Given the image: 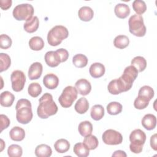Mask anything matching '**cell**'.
<instances>
[{
  "label": "cell",
  "instance_id": "1",
  "mask_svg": "<svg viewBox=\"0 0 157 157\" xmlns=\"http://www.w3.org/2000/svg\"><path fill=\"white\" fill-rule=\"evenodd\" d=\"M37 113L39 118L46 119L50 116L55 115L58 112V106L53 100V96L48 93H44L39 99Z\"/></svg>",
  "mask_w": 157,
  "mask_h": 157
},
{
  "label": "cell",
  "instance_id": "2",
  "mask_svg": "<svg viewBox=\"0 0 157 157\" xmlns=\"http://www.w3.org/2000/svg\"><path fill=\"white\" fill-rule=\"evenodd\" d=\"M31 102L26 99H19L15 105L17 120L23 124L29 123L33 118Z\"/></svg>",
  "mask_w": 157,
  "mask_h": 157
},
{
  "label": "cell",
  "instance_id": "3",
  "mask_svg": "<svg viewBox=\"0 0 157 157\" xmlns=\"http://www.w3.org/2000/svg\"><path fill=\"white\" fill-rule=\"evenodd\" d=\"M69 36L67 29L62 25H56L53 27L48 33L47 42L51 46H57Z\"/></svg>",
  "mask_w": 157,
  "mask_h": 157
},
{
  "label": "cell",
  "instance_id": "4",
  "mask_svg": "<svg viewBox=\"0 0 157 157\" xmlns=\"http://www.w3.org/2000/svg\"><path fill=\"white\" fill-rule=\"evenodd\" d=\"M146 140L145 133L140 129H136L132 131L129 135L130 150L136 154L142 152L143 146Z\"/></svg>",
  "mask_w": 157,
  "mask_h": 157
},
{
  "label": "cell",
  "instance_id": "5",
  "mask_svg": "<svg viewBox=\"0 0 157 157\" xmlns=\"http://www.w3.org/2000/svg\"><path fill=\"white\" fill-rule=\"evenodd\" d=\"M129 31L137 37H143L146 33V27L141 15L134 14L131 16L128 21Z\"/></svg>",
  "mask_w": 157,
  "mask_h": 157
},
{
  "label": "cell",
  "instance_id": "6",
  "mask_svg": "<svg viewBox=\"0 0 157 157\" xmlns=\"http://www.w3.org/2000/svg\"><path fill=\"white\" fill-rule=\"evenodd\" d=\"M34 12V7L31 4L25 3L15 6L13 9L12 15L17 20L27 21L33 17Z\"/></svg>",
  "mask_w": 157,
  "mask_h": 157
},
{
  "label": "cell",
  "instance_id": "7",
  "mask_svg": "<svg viewBox=\"0 0 157 157\" xmlns=\"http://www.w3.org/2000/svg\"><path fill=\"white\" fill-rule=\"evenodd\" d=\"M78 92L72 86H67L64 88L58 98L60 105L64 108L70 107L77 98Z\"/></svg>",
  "mask_w": 157,
  "mask_h": 157
},
{
  "label": "cell",
  "instance_id": "8",
  "mask_svg": "<svg viewBox=\"0 0 157 157\" xmlns=\"http://www.w3.org/2000/svg\"><path fill=\"white\" fill-rule=\"evenodd\" d=\"M137 70L132 66H127L121 77H119L125 89V91H129L132 86L133 82L138 75Z\"/></svg>",
  "mask_w": 157,
  "mask_h": 157
},
{
  "label": "cell",
  "instance_id": "9",
  "mask_svg": "<svg viewBox=\"0 0 157 157\" xmlns=\"http://www.w3.org/2000/svg\"><path fill=\"white\" fill-rule=\"evenodd\" d=\"M12 88L15 92L21 91L26 82V76L23 72L20 70L13 71L10 75Z\"/></svg>",
  "mask_w": 157,
  "mask_h": 157
},
{
  "label": "cell",
  "instance_id": "10",
  "mask_svg": "<svg viewBox=\"0 0 157 157\" xmlns=\"http://www.w3.org/2000/svg\"><path fill=\"white\" fill-rule=\"evenodd\" d=\"M104 144L110 145H118L123 142V136L120 132L114 129H107L105 131L102 136Z\"/></svg>",
  "mask_w": 157,
  "mask_h": 157
},
{
  "label": "cell",
  "instance_id": "11",
  "mask_svg": "<svg viewBox=\"0 0 157 157\" xmlns=\"http://www.w3.org/2000/svg\"><path fill=\"white\" fill-rule=\"evenodd\" d=\"M75 88L77 92L82 96L88 95L91 90L90 82L85 78L78 80L75 83Z\"/></svg>",
  "mask_w": 157,
  "mask_h": 157
},
{
  "label": "cell",
  "instance_id": "12",
  "mask_svg": "<svg viewBox=\"0 0 157 157\" xmlns=\"http://www.w3.org/2000/svg\"><path fill=\"white\" fill-rule=\"evenodd\" d=\"M107 90L110 94L114 95L125 92L124 87L119 78L111 80L108 84Z\"/></svg>",
  "mask_w": 157,
  "mask_h": 157
},
{
  "label": "cell",
  "instance_id": "13",
  "mask_svg": "<svg viewBox=\"0 0 157 157\" xmlns=\"http://www.w3.org/2000/svg\"><path fill=\"white\" fill-rule=\"evenodd\" d=\"M43 70L42 65L39 62L33 63L29 67L28 70V77L30 80H37L42 75Z\"/></svg>",
  "mask_w": 157,
  "mask_h": 157
},
{
  "label": "cell",
  "instance_id": "14",
  "mask_svg": "<svg viewBox=\"0 0 157 157\" xmlns=\"http://www.w3.org/2000/svg\"><path fill=\"white\" fill-rule=\"evenodd\" d=\"M44 59L46 64L51 67H56L61 63V59L56 51L47 52L45 54Z\"/></svg>",
  "mask_w": 157,
  "mask_h": 157
},
{
  "label": "cell",
  "instance_id": "15",
  "mask_svg": "<svg viewBox=\"0 0 157 157\" xmlns=\"http://www.w3.org/2000/svg\"><path fill=\"white\" fill-rule=\"evenodd\" d=\"M43 84L48 89H55L59 84V78L54 74H48L43 78Z\"/></svg>",
  "mask_w": 157,
  "mask_h": 157
},
{
  "label": "cell",
  "instance_id": "16",
  "mask_svg": "<svg viewBox=\"0 0 157 157\" xmlns=\"http://www.w3.org/2000/svg\"><path fill=\"white\" fill-rule=\"evenodd\" d=\"M105 71V66L101 63H94L92 64L89 69V72L91 76L95 78H99L104 75Z\"/></svg>",
  "mask_w": 157,
  "mask_h": 157
},
{
  "label": "cell",
  "instance_id": "17",
  "mask_svg": "<svg viewBox=\"0 0 157 157\" xmlns=\"http://www.w3.org/2000/svg\"><path fill=\"white\" fill-rule=\"evenodd\" d=\"M142 125L147 130L150 131L153 129L156 125V117L151 113H148L144 115L142 118Z\"/></svg>",
  "mask_w": 157,
  "mask_h": 157
},
{
  "label": "cell",
  "instance_id": "18",
  "mask_svg": "<svg viewBox=\"0 0 157 157\" xmlns=\"http://www.w3.org/2000/svg\"><path fill=\"white\" fill-rule=\"evenodd\" d=\"M114 12L116 16L120 18H125L130 13V9L128 5L123 3L117 4L114 8Z\"/></svg>",
  "mask_w": 157,
  "mask_h": 157
},
{
  "label": "cell",
  "instance_id": "19",
  "mask_svg": "<svg viewBox=\"0 0 157 157\" xmlns=\"http://www.w3.org/2000/svg\"><path fill=\"white\" fill-rule=\"evenodd\" d=\"M39 26V20L37 16L33 17L31 19L26 21L23 25L25 31L29 33H33L36 31Z\"/></svg>",
  "mask_w": 157,
  "mask_h": 157
},
{
  "label": "cell",
  "instance_id": "20",
  "mask_svg": "<svg viewBox=\"0 0 157 157\" xmlns=\"http://www.w3.org/2000/svg\"><path fill=\"white\" fill-rule=\"evenodd\" d=\"M78 15L82 21H89L93 18L94 12L90 7L83 6L78 10Z\"/></svg>",
  "mask_w": 157,
  "mask_h": 157
},
{
  "label": "cell",
  "instance_id": "21",
  "mask_svg": "<svg viewBox=\"0 0 157 157\" xmlns=\"http://www.w3.org/2000/svg\"><path fill=\"white\" fill-rule=\"evenodd\" d=\"M14 100L15 96L10 91H3L0 95V104L3 107H9L12 106Z\"/></svg>",
  "mask_w": 157,
  "mask_h": 157
},
{
  "label": "cell",
  "instance_id": "22",
  "mask_svg": "<svg viewBox=\"0 0 157 157\" xmlns=\"http://www.w3.org/2000/svg\"><path fill=\"white\" fill-rule=\"evenodd\" d=\"M9 136L14 141H21L25 137V131L19 126H15L10 131Z\"/></svg>",
  "mask_w": 157,
  "mask_h": 157
},
{
  "label": "cell",
  "instance_id": "23",
  "mask_svg": "<svg viewBox=\"0 0 157 157\" xmlns=\"http://www.w3.org/2000/svg\"><path fill=\"white\" fill-rule=\"evenodd\" d=\"M52 154L51 147L46 144H40L35 149V155L37 157H49Z\"/></svg>",
  "mask_w": 157,
  "mask_h": 157
},
{
  "label": "cell",
  "instance_id": "24",
  "mask_svg": "<svg viewBox=\"0 0 157 157\" xmlns=\"http://www.w3.org/2000/svg\"><path fill=\"white\" fill-rule=\"evenodd\" d=\"M89 106L90 105L88 100L85 98L82 97L78 99V100L76 102L74 105V109L79 114H83L87 112L89 109Z\"/></svg>",
  "mask_w": 157,
  "mask_h": 157
},
{
  "label": "cell",
  "instance_id": "25",
  "mask_svg": "<svg viewBox=\"0 0 157 157\" xmlns=\"http://www.w3.org/2000/svg\"><path fill=\"white\" fill-rule=\"evenodd\" d=\"M131 64L134 66L139 72H141L144 71L147 67V61L144 57L137 56L131 60Z\"/></svg>",
  "mask_w": 157,
  "mask_h": 157
},
{
  "label": "cell",
  "instance_id": "26",
  "mask_svg": "<svg viewBox=\"0 0 157 157\" xmlns=\"http://www.w3.org/2000/svg\"><path fill=\"white\" fill-rule=\"evenodd\" d=\"M78 131L82 136L85 137L91 134L93 131V125L89 121H82L78 124Z\"/></svg>",
  "mask_w": 157,
  "mask_h": 157
},
{
  "label": "cell",
  "instance_id": "27",
  "mask_svg": "<svg viewBox=\"0 0 157 157\" xmlns=\"http://www.w3.org/2000/svg\"><path fill=\"white\" fill-rule=\"evenodd\" d=\"M54 148L58 153H64L67 152L70 148V144L66 139H60L55 142Z\"/></svg>",
  "mask_w": 157,
  "mask_h": 157
},
{
  "label": "cell",
  "instance_id": "28",
  "mask_svg": "<svg viewBox=\"0 0 157 157\" xmlns=\"http://www.w3.org/2000/svg\"><path fill=\"white\" fill-rule=\"evenodd\" d=\"M44 41L39 36H34L31 37L29 40V46L30 48L34 51L42 50L44 47Z\"/></svg>",
  "mask_w": 157,
  "mask_h": 157
},
{
  "label": "cell",
  "instance_id": "29",
  "mask_svg": "<svg viewBox=\"0 0 157 157\" xmlns=\"http://www.w3.org/2000/svg\"><path fill=\"white\" fill-rule=\"evenodd\" d=\"M90 115L94 120H100L104 115V109L101 105L96 104L91 107Z\"/></svg>",
  "mask_w": 157,
  "mask_h": 157
},
{
  "label": "cell",
  "instance_id": "30",
  "mask_svg": "<svg viewBox=\"0 0 157 157\" xmlns=\"http://www.w3.org/2000/svg\"><path fill=\"white\" fill-rule=\"evenodd\" d=\"M74 153L78 157H86L90 154V150L83 143H77L73 148Z\"/></svg>",
  "mask_w": 157,
  "mask_h": 157
},
{
  "label": "cell",
  "instance_id": "31",
  "mask_svg": "<svg viewBox=\"0 0 157 157\" xmlns=\"http://www.w3.org/2000/svg\"><path fill=\"white\" fill-rule=\"evenodd\" d=\"M129 39L125 35H118L116 36L113 40V45L116 48L123 49L128 46Z\"/></svg>",
  "mask_w": 157,
  "mask_h": 157
},
{
  "label": "cell",
  "instance_id": "32",
  "mask_svg": "<svg viewBox=\"0 0 157 157\" xmlns=\"http://www.w3.org/2000/svg\"><path fill=\"white\" fill-rule=\"evenodd\" d=\"M88 59L87 57L83 54H77L72 58V63L74 65L78 68L85 67L88 64Z\"/></svg>",
  "mask_w": 157,
  "mask_h": 157
},
{
  "label": "cell",
  "instance_id": "33",
  "mask_svg": "<svg viewBox=\"0 0 157 157\" xmlns=\"http://www.w3.org/2000/svg\"><path fill=\"white\" fill-rule=\"evenodd\" d=\"M138 96L145 98L150 101L154 96V90L150 86L144 85L140 88Z\"/></svg>",
  "mask_w": 157,
  "mask_h": 157
},
{
  "label": "cell",
  "instance_id": "34",
  "mask_svg": "<svg viewBox=\"0 0 157 157\" xmlns=\"http://www.w3.org/2000/svg\"><path fill=\"white\" fill-rule=\"evenodd\" d=\"M83 143L88 147L90 150L96 149L99 144L97 137L91 134L85 136V139H83Z\"/></svg>",
  "mask_w": 157,
  "mask_h": 157
},
{
  "label": "cell",
  "instance_id": "35",
  "mask_svg": "<svg viewBox=\"0 0 157 157\" xmlns=\"http://www.w3.org/2000/svg\"><path fill=\"white\" fill-rule=\"evenodd\" d=\"M107 110L109 114L116 115L122 111V105L118 102H110L107 105Z\"/></svg>",
  "mask_w": 157,
  "mask_h": 157
},
{
  "label": "cell",
  "instance_id": "36",
  "mask_svg": "<svg viewBox=\"0 0 157 157\" xmlns=\"http://www.w3.org/2000/svg\"><path fill=\"white\" fill-rule=\"evenodd\" d=\"M0 72H2L9 69L11 64V59L7 53H0Z\"/></svg>",
  "mask_w": 157,
  "mask_h": 157
},
{
  "label": "cell",
  "instance_id": "37",
  "mask_svg": "<svg viewBox=\"0 0 157 157\" xmlns=\"http://www.w3.org/2000/svg\"><path fill=\"white\" fill-rule=\"evenodd\" d=\"M42 89L39 83L34 82L29 84L28 88V94L33 98L37 97L41 93Z\"/></svg>",
  "mask_w": 157,
  "mask_h": 157
},
{
  "label": "cell",
  "instance_id": "38",
  "mask_svg": "<svg viewBox=\"0 0 157 157\" xmlns=\"http://www.w3.org/2000/svg\"><path fill=\"white\" fill-rule=\"evenodd\" d=\"M132 9L136 14L141 15L144 13L147 10V6L145 2L142 0H135L132 2Z\"/></svg>",
  "mask_w": 157,
  "mask_h": 157
},
{
  "label": "cell",
  "instance_id": "39",
  "mask_svg": "<svg viewBox=\"0 0 157 157\" xmlns=\"http://www.w3.org/2000/svg\"><path fill=\"white\" fill-rule=\"evenodd\" d=\"M22 153V148L18 145L12 144L7 148V154L10 157H20Z\"/></svg>",
  "mask_w": 157,
  "mask_h": 157
},
{
  "label": "cell",
  "instance_id": "40",
  "mask_svg": "<svg viewBox=\"0 0 157 157\" xmlns=\"http://www.w3.org/2000/svg\"><path fill=\"white\" fill-rule=\"evenodd\" d=\"M149 104V101L141 96H137L134 102V106L136 109L142 110L145 109Z\"/></svg>",
  "mask_w": 157,
  "mask_h": 157
},
{
  "label": "cell",
  "instance_id": "41",
  "mask_svg": "<svg viewBox=\"0 0 157 157\" xmlns=\"http://www.w3.org/2000/svg\"><path fill=\"white\" fill-rule=\"evenodd\" d=\"M12 41L11 38L7 34H1L0 36V47L2 49H8L12 45Z\"/></svg>",
  "mask_w": 157,
  "mask_h": 157
},
{
  "label": "cell",
  "instance_id": "42",
  "mask_svg": "<svg viewBox=\"0 0 157 157\" xmlns=\"http://www.w3.org/2000/svg\"><path fill=\"white\" fill-rule=\"evenodd\" d=\"M1 120V132H2L4 129L8 128L10 124V121L9 118L4 114H1L0 115Z\"/></svg>",
  "mask_w": 157,
  "mask_h": 157
},
{
  "label": "cell",
  "instance_id": "43",
  "mask_svg": "<svg viewBox=\"0 0 157 157\" xmlns=\"http://www.w3.org/2000/svg\"><path fill=\"white\" fill-rule=\"evenodd\" d=\"M56 53L58 54L60 59H61V62L63 63L65 62L67 60L68 57H69V52H67V50L64 48H59L56 50Z\"/></svg>",
  "mask_w": 157,
  "mask_h": 157
},
{
  "label": "cell",
  "instance_id": "44",
  "mask_svg": "<svg viewBox=\"0 0 157 157\" xmlns=\"http://www.w3.org/2000/svg\"><path fill=\"white\" fill-rule=\"evenodd\" d=\"M12 1L11 0H1L0 7L2 10H7L12 6Z\"/></svg>",
  "mask_w": 157,
  "mask_h": 157
},
{
  "label": "cell",
  "instance_id": "45",
  "mask_svg": "<svg viewBox=\"0 0 157 157\" xmlns=\"http://www.w3.org/2000/svg\"><path fill=\"white\" fill-rule=\"evenodd\" d=\"M150 146L155 150H157V145H156V134H154L150 137Z\"/></svg>",
  "mask_w": 157,
  "mask_h": 157
},
{
  "label": "cell",
  "instance_id": "46",
  "mask_svg": "<svg viewBox=\"0 0 157 157\" xmlns=\"http://www.w3.org/2000/svg\"><path fill=\"white\" fill-rule=\"evenodd\" d=\"M126 154L124 151L122 150H117L114 151L112 154V156H121V157H126Z\"/></svg>",
  "mask_w": 157,
  "mask_h": 157
}]
</instances>
